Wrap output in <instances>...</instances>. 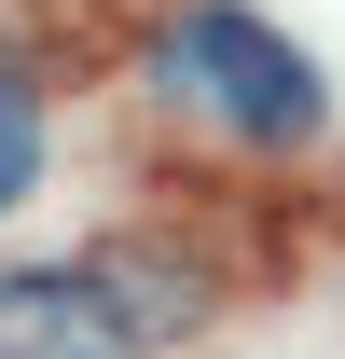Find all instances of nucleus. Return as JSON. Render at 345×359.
<instances>
[{"label":"nucleus","instance_id":"1","mask_svg":"<svg viewBox=\"0 0 345 359\" xmlns=\"http://www.w3.org/2000/svg\"><path fill=\"white\" fill-rule=\"evenodd\" d=\"M152 83L221 138V152H249V166H290L332 138V69L262 14V0H166L152 14Z\"/></svg>","mask_w":345,"mask_h":359},{"label":"nucleus","instance_id":"2","mask_svg":"<svg viewBox=\"0 0 345 359\" xmlns=\"http://www.w3.org/2000/svg\"><path fill=\"white\" fill-rule=\"evenodd\" d=\"M194 304H208V263H180V249L0 263V359H152Z\"/></svg>","mask_w":345,"mask_h":359},{"label":"nucleus","instance_id":"3","mask_svg":"<svg viewBox=\"0 0 345 359\" xmlns=\"http://www.w3.org/2000/svg\"><path fill=\"white\" fill-rule=\"evenodd\" d=\"M42 194V69H14L0 55V222Z\"/></svg>","mask_w":345,"mask_h":359}]
</instances>
